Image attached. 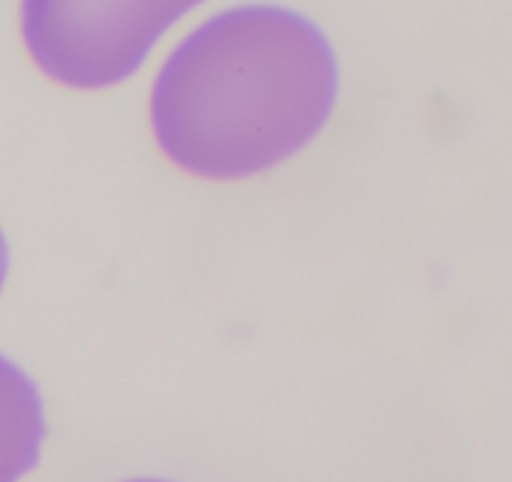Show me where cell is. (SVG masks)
<instances>
[{"instance_id":"1","label":"cell","mask_w":512,"mask_h":482,"mask_svg":"<svg viewBox=\"0 0 512 482\" xmlns=\"http://www.w3.org/2000/svg\"><path fill=\"white\" fill-rule=\"evenodd\" d=\"M338 97V55L314 19L284 4H235L199 19L163 55L148 127L172 169L241 184L305 154Z\"/></svg>"},{"instance_id":"2","label":"cell","mask_w":512,"mask_h":482,"mask_svg":"<svg viewBox=\"0 0 512 482\" xmlns=\"http://www.w3.org/2000/svg\"><path fill=\"white\" fill-rule=\"evenodd\" d=\"M208 0H19V37L43 79L76 94L133 82Z\"/></svg>"},{"instance_id":"3","label":"cell","mask_w":512,"mask_h":482,"mask_svg":"<svg viewBox=\"0 0 512 482\" xmlns=\"http://www.w3.org/2000/svg\"><path fill=\"white\" fill-rule=\"evenodd\" d=\"M52 440L49 401L40 380L0 350V482H28Z\"/></svg>"},{"instance_id":"4","label":"cell","mask_w":512,"mask_h":482,"mask_svg":"<svg viewBox=\"0 0 512 482\" xmlns=\"http://www.w3.org/2000/svg\"><path fill=\"white\" fill-rule=\"evenodd\" d=\"M10 278H13V245H10V235L4 229V220H0V302H4V296H7Z\"/></svg>"},{"instance_id":"5","label":"cell","mask_w":512,"mask_h":482,"mask_svg":"<svg viewBox=\"0 0 512 482\" xmlns=\"http://www.w3.org/2000/svg\"><path fill=\"white\" fill-rule=\"evenodd\" d=\"M118 482H181V479H169V476H127Z\"/></svg>"}]
</instances>
